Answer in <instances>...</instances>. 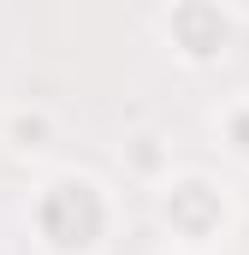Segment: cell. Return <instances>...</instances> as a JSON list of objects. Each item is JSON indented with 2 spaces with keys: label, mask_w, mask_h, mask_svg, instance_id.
<instances>
[{
  "label": "cell",
  "mask_w": 249,
  "mask_h": 255,
  "mask_svg": "<svg viewBox=\"0 0 249 255\" xmlns=\"http://www.w3.org/2000/svg\"><path fill=\"white\" fill-rule=\"evenodd\" d=\"M160 214H166V226H172L184 244H208V238H220V226H226V202H220V190H214L208 178H178V184H166Z\"/></svg>",
  "instance_id": "6da1fadb"
},
{
  "label": "cell",
  "mask_w": 249,
  "mask_h": 255,
  "mask_svg": "<svg viewBox=\"0 0 249 255\" xmlns=\"http://www.w3.org/2000/svg\"><path fill=\"white\" fill-rule=\"evenodd\" d=\"M226 142H232V148L249 160V101H238V107L226 113Z\"/></svg>",
  "instance_id": "7a4b0ae2"
},
{
  "label": "cell",
  "mask_w": 249,
  "mask_h": 255,
  "mask_svg": "<svg viewBox=\"0 0 249 255\" xmlns=\"http://www.w3.org/2000/svg\"><path fill=\"white\" fill-rule=\"evenodd\" d=\"M12 136H18L12 148H48V142H42V136H48V119H42V113H30V119L18 113V125H12Z\"/></svg>",
  "instance_id": "3957f363"
},
{
  "label": "cell",
  "mask_w": 249,
  "mask_h": 255,
  "mask_svg": "<svg viewBox=\"0 0 249 255\" xmlns=\"http://www.w3.org/2000/svg\"><path fill=\"white\" fill-rule=\"evenodd\" d=\"M154 142H160L154 130H136V136H130V166H136V172H154V160H160Z\"/></svg>",
  "instance_id": "277c9868"
}]
</instances>
